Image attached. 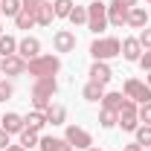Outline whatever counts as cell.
<instances>
[{"label":"cell","mask_w":151,"mask_h":151,"mask_svg":"<svg viewBox=\"0 0 151 151\" xmlns=\"http://www.w3.org/2000/svg\"><path fill=\"white\" fill-rule=\"evenodd\" d=\"M9 137H12V134H6L3 128H0V148H9V145H12V142H9Z\"/></svg>","instance_id":"obj_34"},{"label":"cell","mask_w":151,"mask_h":151,"mask_svg":"<svg viewBox=\"0 0 151 151\" xmlns=\"http://www.w3.org/2000/svg\"><path fill=\"white\" fill-rule=\"evenodd\" d=\"M122 96L125 99H134L137 105H145V102H151V87L145 81H139V78H128L125 87H122Z\"/></svg>","instance_id":"obj_5"},{"label":"cell","mask_w":151,"mask_h":151,"mask_svg":"<svg viewBox=\"0 0 151 151\" xmlns=\"http://www.w3.org/2000/svg\"><path fill=\"white\" fill-rule=\"evenodd\" d=\"M145 23H148L145 6H134L131 12H128V26H131V29H145Z\"/></svg>","instance_id":"obj_17"},{"label":"cell","mask_w":151,"mask_h":151,"mask_svg":"<svg viewBox=\"0 0 151 151\" xmlns=\"http://www.w3.org/2000/svg\"><path fill=\"white\" fill-rule=\"evenodd\" d=\"M137 116H139V122H142V125H151V102H145V105H139V111H137Z\"/></svg>","instance_id":"obj_31"},{"label":"cell","mask_w":151,"mask_h":151,"mask_svg":"<svg viewBox=\"0 0 151 151\" xmlns=\"http://www.w3.org/2000/svg\"><path fill=\"white\" fill-rule=\"evenodd\" d=\"M52 47H55V52H73L76 50V35L70 29H58L52 35Z\"/></svg>","instance_id":"obj_10"},{"label":"cell","mask_w":151,"mask_h":151,"mask_svg":"<svg viewBox=\"0 0 151 151\" xmlns=\"http://www.w3.org/2000/svg\"><path fill=\"white\" fill-rule=\"evenodd\" d=\"M44 116H47V125H64V122H67L64 105H50V108L44 111Z\"/></svg>","instance_id":"obj_18"},{"label":"cell","mask_w":151,"mask_h":151,"mask_svg":"<svg viewBox=\"0 0 151 151\" xmlns=\"http://www.w3.org/2000/svg\"><path fill=\"white\" fill-rule=\"evenodd\" d=\"M52 20H55L52 3H38V6H35V23H38V26H52Z\"/></svg>","instance_id":"obj_13"},{"label":"cell","mask_w":151,"mask_h":151,"mask_svg":"<svg viewBox=\"0 0 151 151\" xmlns=\"http://www.w3.org/2000/svg\"><path fill=\"white\" fill-rule=\"evenodd\" d=\"M58 93V81L55 76H47V78H35V84H32V108L35 111H47L52 102V96Z\"/></svg>","instance_id":"obj_1"},{"label":"cell","mask_w":151,"mask_h":151,"mask_svg":"<svg viewBox=\"0 0 151 151\" xmlns=\"http://www.w3.org/2000/svg\"><path fill=\"white\" fill-rule=\"evenodd\" d=\"M44 125H47V116H44V111H29L26 116H23V128H29V131H44Z\"/></svg>","instance_id":"obj_16"},{"label":"cell","mask_w":151,"mask_h":151,"mask_svg":"<svg viewBox=\"0 0 151 151\" xmlns=\"http://www.w3.org/2000/svg\"><path fill=\"white\" fill-rule=\"evenodd\" d=\"M0 119H3V113H0Z\"/></svg>","instance_id":"obj_42"},{"label":"cell","mask_w":151,"mask_h":151,"mask_svg":"<svg viewBox=\"0 0 151 151\" xmlns=\"http://www.w3.org/2000/svg\"><path fill=\"white\" fill-rule=\"evenodd\" d=\"M0 128L6 134H20L23 131V116H20V113H6V116L0 119Z\"/></svg>","instance_id":"obj_15"},{"label":"cell","mask_w":151,"mask_h":151,"mask_svg":"<svg viewBox=\"0 0 151 151\" xmlns=\"http://www.w3.org/2000/svg\"><path fill=\"white\" fill-rule=\"evenodd\" d=\"M116 125H119L122 131L134 134L137 128H139V125H142V122H139V116H137V113H119V122H116Z\"/></svg>","instance_id":"obj_21"},{"label":"cell","mask_w":151,"mask_h":151,"mask_svg":"<svg viewBox=\"0 0 151 151\" xmlns=\"http://www.w3.org/2000/svg\"><path fill=\"white\" fill-rule=\"evenodd\" d=\"M18 55L23 58V61H32V58L41 55V41L32 35H26V38H20L18 41Z\"/></svg>","instance_id":"obj_7"},{"label":"cell","mask_w":151,"mask_h":151,"mask_svg":"<svg viewBox=\"0 0 151 151\" xmlns=\"http://www.w3.org/2000/svg\"><path fill=\"white\" fill-rule=\"evenodd\" d=\"M0 35H3V26H0Z\"/></svg>","instance_id":"obj_41"},{"label":"cell","mask_w":151,"mask_h":151,"mask_svg":"<svg viewBox=\"0 0 151 151\" xmlns=\"http://www.w3.org/2000/svg\"><path fill=\"white\" fill-rule=\"evenodd\" d=\"M90 55H93V61H111V58L122 55V41L119 38H96L90 44Z\"/></svg>","instance_id":"obj_3"},{"label":"cell","mask_w":151,"mask_h":151,"mask_svg":"<svg viewBox=\"0 0 151 151\" xmlns=\"http://www.w3.org/2000/svg\"><path fill=\"white\" fill-rule=\"evenodd\" d=\"M38 148L41 151H73V145L67 139H58V137H41Z\"/></svg>","instance_id":"obj_14"},{"label":"cell","mask_w":151,"mask_h":151,"mask_svg":"<svg viewBox=\"0 0 151 151\" xmlns=\"http://www.w3.org/2000/svg\"><path fill=\"white\" fill-rule=\"evenodd\" d=\"M139 44H142V50H151V26H145V29H139Z\"/></svg>","instance_id":"obj_32"},{"label":"cell","mask_w":151,"mask_h":151,"mask_svg":"<svg viewBox=\"0 0 151 151\" xmlns=\"http://www.w3.org/2000/svg\"><path fill=\"white\" fill-rule=\"evenodd\" d=\"M113 78V70L108 61H93L90 64V81H99V84H108Z\"/></svg>","instance_id":"obj_11"},{"label":"cell","mask_w":151,"mask_h":151,"mask_svg":"<svg viewBox=\"0 0 151 151\" xmlns=\"http://www.w3.org/2000/svg\"><path fill=\"white\" fill-rule=\"evenodd\" d=\"M116 3H122V6H128V9H134V6H137L139 0H116Z\"/></svg>","instance_id":"obj_37"},{"label":"cell","mask_w":151,"mask_h":151,"mask_svg":"<svg viewBox=\"0 0 151 151\" xmlns=\"http://www.w3.org/2000/svg\"><path fill=\"white\" fill-rule=\"evenodd\" d=\"M122 151H145V148L137 145V142H128V145H122Z\"/></svg>","instance_id":"obj_36"},{"label":"cell","mask_w":151,"mask_h":151,"mask_svg":"<svg viewBox=\"0 0 151 151\" xmlns=\"http://www.w3.org/2000/svg\"><path fill=\"white\" fill-rule=\"evenodd\" d=\"M6 151H26V148H23V145H20V142H18V145H9V148H6Z\"/></svg>","instance_id":"obj_38"},{"label":"cell","mask_w":151,"mask_h":151,"mask_svg":"<svg viewBox=\"0 0 151 151\" xmlns=\"http://www.w3.org/2000/svg\"><path fill=\"white\" fill-rule=\"evenodd\" d=\"M128 6H122V3H116V0H111V6H108V23L111 26H128Z\"/></svg>","instance_id":"obj_8"},{"label":"cell","mask_w":151,"mask_h":151,"mask_svg":"<svg viewBox=\"0 0 151 151\" xmlns=\"http://www.w3.org/2000/svg\"><path fill=\"white\" fill-rule=\"evenodd\" d=\"M0 78H3V73H0Z\"/></svg>","instance_id":"obj_44"},{"label":"cell","mask_w":151,"mask_h":151,"mask_svg":"<svg viewBox=\"0 0 151 151\" xmlns=\"http://www.w3.org/2000/svg\"><path fill=\"white\" fill-rule=\"evenodd\" d=\"M64 139L73 145V148H93V137L90 131H84V128H78V125H67V131H64Z\"/></svg>","instance_id":"obj_6"},{"label":"cell","mask_w":151,"mask_h":151,"mask_svg":"<svg viewBox=\"0 0 151 151\" xmlns=\"http://www.w3.org/2000/svg\"><path fill=\"white\" fill-rule=\"evenodd\" d=\"M23 3V9H35L38 3H52V0H20Z\"/></svg>","instance_id":"obj_35"},{"label":"cell","mask_w":151,"mask_h":151,"mask_svg":"<svg viewBox=\"0 0 151 151\" xmlns=\"http://www.w3.org/2000/svg\"><path fill=\"white\" fill-rule=\"evenodd\" d=\"M145 3H151V0H145Z\"/></svg>","instance_id":"obj_43"},{"label":"cell","mask_w":151,"mask_h":151,"mask_svg":"<svg viewBox=\"0 0 151 151\" xmlns=\"http://www.w3.org/2000/svg\"><path fill=\"white\" fill-rule=\"evenodd\" d=\"M81 96H84L87 102H102V96H105V84H99V81H87L84 90H81Z\"/></svg>","instance_id":"obj_20"},{"label":"cell","mask_w":151,"mask_h":151,"mask_svg":"<svg viewBox=\"0 0 151 151\" xmlns=\"http://www.w3.org/2000/svg\"><path fill=\"white\" fill-rule=\"evenodd\" d=\"M20 9H23V3H20V0H0V12H3L6 18H18Z\"/></svg>","instance_id":"obj_27"},{"label":"cell","mask_w":151,"mask_h":151,"mask_svg":"<svg viewBox=\"0 0 151 151\" xmlns=\"http://www.w3.org/2000/svg\"><path fill=\"white\" fill-rule=\"evenodd\" d=\"M108 26H111V23H108V6H105L102 0H93V3L87 6V29H90L93 35H102Z\"/></svg>","instance_id":"obj_4"},{"label":"cell","mask_w":151,"mask_h":151,"mask_svg":"<svg viewBox=\"0 0 151 151\" xmlns=\"http://www.w3.org/2000/svg\"><path fill=\"white\" fill-rule=\"evenodd\" d=\"M67 20H70L73 26H87V6H78V3H76Z\"/></svg>","instance_id":"obj_25"},{"label":"cell","mask_w":151,"mask_h":151,"mask_svg":"<svg viewBox=\"0 0 151 151\" xmlns=\"http://www.w3.org/2000/svg\"><path fill=\"white\" fill-rule=\"evenodd\" d=\"M145 151H148V148H145Z\"/></svg>","instance_id":"obj_46"},{"label":"cell","mask_w":151,"mask_h":151,"mask_svg":"<svg viewBox=\"0 0 151 151\" xmlns=\"http://www.w3.org/2000/svg\"><path fill=\"white\" fill-rule=\"evenodd\" d=\"M137 64H139V67H142V70L148 73V70H151V50H145V52H142V58H139Z\"/></svg>","instance_id":"obj_33"},{"label":"cell","mask_w":151,"mask_h":151,"mask_svg":"<svg viewBox=\"0 0 151 151\" xmlns=\"http://www.w3.org/2000/svg\"><path fill=\"white\" fill-rule=\"evenodd\" d=\"M87 151H99V148H87Z\"/></svg>","instance_id":"obj_40"},{"label":"cell","mask_w":151,"mask_h":151,"mask_svg":"<svg viewBox=\"0 0 151 151\" xmlns=\"http://www.w3.org/2000/svg\"><path fill=\"white\" fill-rule=\"evenodd\" d=\"M148 18H151V12H148Z\"/></svg>","instance_id":"obj_45"},{"label":"cell","mask_w":151,"mask_h":151,"mask_svg":"<svg viewBox=\"0 0 151 151\" xmlns=\"http://www.w3.org/2000/svg\"><path fill=\"white\" fill-rule=\"evenodd\" d=\"M134 137H137V139H134L137 145H142V148H151V125H139V128L134 131Z\"/></svg>","instance_id":"obj_26"},{"label":"cell","mask_w":151,"mask_h":151,"mask_svg":"<svg viewBox=\"0 0 151 151\" xmlns=\"http://www.w3.org/2000/svg\"><path fill=\"white\" fill-rule=\"evenodd\" d=\"M61 70V58L58 55H41L32 58V61H26V73L35 76V78H47V76H55Z\"/></svg>","instance_id":"obj_2"},{"label":"cell","mask_w":151,"mask_h":151,"mask_svg":"<svg viewBox=\"0 0 151 151\" xmlns=\"http://www.w3.org/2000/svg\"><path fill=\"white\" fill-rule=\"evenodd\" d=\"M18 52V38H12V35H0V58H6V55H15Z\"/></svg>","instance_id":"obj_22"},{"label":"cell","mask_w":151,"mask_h":151,"mask_svg":"<svg viewBox=\"0 0 151 151\" xmlns=\"http://www.w3.org/2000/svg\"><path fill=\"white\" fill-rule=\"evenodd\" d=\"M73 0H52V9H55V18H70L73 12Z\"/></svg>","instance_id":"obj_29"},{"label":"cell","mask_w":151,"mask_h":151,"mask_svg":"<svg viewBox=\"0 0 151 151\" xmlns=\"http://www.w3.org/2000/svg\"><path fill=\"white\" fill-rule=\"evenodd\" d=\"M15 93V87H12V81L9 78H0V102H9Z\"/></svg>","instance_id":"obj_30"},{"label":"cell","mask_w":151,"mask_h":151,"mask_svg":"<svg viewBox=\"0 0 151 151\" xmlns=\"http://www.w3.org/2000/svg\"><path fill=\"white\" fill-rule=\"evenodd\" d=\"M15 23H18V29H32L35 26V9H20Z\"/></svg>","instance_id":"obj_23"},{"label":"cell","mask_w":151,"mask_h":151,"mask_svg":"<svg viewBox=\"0 0 151 151\" xmlns=\"http://www.w3.org/2000/svg\"><path fill=\"white\" fill-rule=\"evenodd\" d=\"M122 102H125V96L116 93V90H111V93L105 90V96H102V108H105V111H116V113H119Z\"/></svg>","instance_id":"obj_19"},{"label":"cell","mask_w":151,"mask_h":151,"mask_svg":"<svg viewBox=\"0 0 151 151\" xmlns=\"http://www.w3.org/2000/svg\"><path fill=\"white\" fill-rule=\"evenodd\" d=\"M145 84H148V87H151V70H148V81H145Z\"/></svg>","instance_id":"obj_39"},{"label":"cell","mask_w":151,"mask_h":151,"mask_svg":"<svg viewBox=\"0 0 151 151\" xmlns=\"http://www.w3.org/2000/svg\"><path fill=\"white\" fill-rule=\"evenodd\" d=\"M116 122H119V113H116V111H105V108H102V113H99V125H102L105 131H111Z\"/></svg>","instance_id":"obj_28"},{"label":"cell","mask_w":151,"mask_h":151,"mask_svg":"<svg viewBox=\"0 0 151 151\" xmlns=\"http://www.w3.org/2000/svg\"><path fill=\"white\" fill-rule=\"evenodd\" d=\"M18 137H20V145H23L26 151H29V148H35L38 142H41V134H38V131H29V128H23Z\"/></svg>","instance_id":"obj_24"},{"label":"cell","mask_w":151,"mask_h":151,"mask_svg":"<svg viewBox=\"0 0 151 151\" xmlns=\"http://www.w3.org/2000/svg\"><path fill=\"white\" fill-rule=\"evenodd\" d=\"M0 73L3 76H23L26 73V61L15 52V55H6L3 61H0Z\"/></svg>","instance_id":"obj_9"},{"label":"cell","mask_w":151,"mask_h":151,"mask_svg":"<svg viewBox=\"0 0 151 151\" xmlns=\"http://www.w3.org/2000/svg\"><path fill=\"white\" fill-rule=\"evenodd\" d=\"M122 58H125V61H139V58H142V44H139V38H125V41H122Z\"/></svg>","instance_id":"obj_12"}]
</instances>
